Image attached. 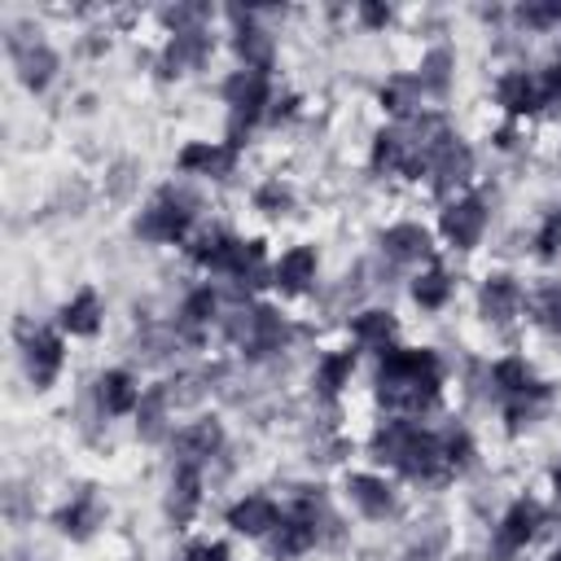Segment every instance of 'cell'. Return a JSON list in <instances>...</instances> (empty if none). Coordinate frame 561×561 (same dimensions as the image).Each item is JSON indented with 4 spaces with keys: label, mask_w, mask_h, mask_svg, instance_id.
<instances>
[{
    "label": "cell",
    "mask_w": 561,
    "mask_h": 561,
    "mask_svg": "<svg viewBox=\"0 0 561 561\" xmlns=\"http://www.w3.org/2000/svg\"><path fill=\"white\" fill-rule=\"evenodd\" d=\"M232 18L241 22V26H237V39H232L237 57L245 61V70L267 75V66H272V57H276V35H272V31H263V26H254V13L232 9Z\"/></svg>",
    "instance_id": "obj_13"
},
{
    "label": "cell",
    "mask_w": 561,
    "mask_h": 561,
    "mask_svg": "<svg viewBox=\"0 0 561 561\" xmlns=\"http://www.w3.org/2000/svg\"><path fill=\"white\" fill-rule=\"evenodd\" d=\"M57 324H61V333H70V337H92V333L101 329V298H96L92 289H79L70 302H61Z\"/></svg>",
    "instance_id": "obj_23"
},
{
    "label": "cell",
    "mask_w": 561,
    "mask_h": 561,
    "mask_svg": "<svg viewBox=\"0 0 561 561\" xmlns=\"http://www.w3.org/2000/svg\"><path fill=\"white\" fill-rule=\"evenodd\" d=\"M175 447V465H188V469H206L219 451H224V425L215 416H202V421H188L175 430L171 438Z\"/></svg>",
    "instance_id": "obj_6"
},
{
    "label": "cell",
    "mask_w": 561,
    "mask_h": 561,
    "mask_svg": "<svg viewBox=\"0 0 561 561\" xmlns=\"http://www.w3.org/2000/svg\"><path fill=\"white\" fill-rule=\"evenodd\" d=\"M206 13H210L206 4H175V9H167L162 18H167L171 31H202V18H206Z\"/></svg>",
    "instance_id": "obj_38"
},
{
    "label": "cell",
    "mask_w": 561,
    "mask_h": 561,
    "mask_svg": "<svg viewBox=\"0 0 561 561\" xmlns=\"http://www.w3.org/2000/svg\"><path fill=\"white\" fill-rule=\"evenodd\" d=\"M443 390V364L430 346H390L377 368V399L399 412H425Z\"/></svg>",
    "instance_id": "obj_1"
},
{
    "label": "cell",
    "mask_w": 561,
    "mask_h": 561,
    "mask_svg": "<svg viewBox=\"0 0 561 561\" xmlns=\"http://www.w3.org/2000/svg\"><path fill=\"white\" fill-rule=\"evenodd\" d=\"M140 394H145V390L136 386V377H131L127 368H110V373L96 377V408H101L105 416H127V412H136Z\"/></svg>",
    "instance_id": "obj_17"
},
{
    "label": "cell",
    "mask_w": 561,
    "mask_h": 561,
    "mask_svg": "<svg viewBox=\"0 0 561 561\" xmlns=\"http://www.w3.org/2000/svg\"><path fill=\"white\" fill-rule=\"evenodd\" d=\"M495 105L504 114H530L543 105V92H539V75L530 70H504L495 79Z\"/></svg>",
    "instance_id": "obj_15"
},
{
    "label": "cell",
    "mask_w": 561,
    "mask_h": 561,
    "mask_svg": "<svg viewBox=\"0 0 561 561\" xmlns=\"http://www.w3.org/2000/svg\"><path fill=\"white\" fill-rule=\"evenodd\" d=\"M180 561H228V548L224 543H193Z\"/></svg>",
    "instance_id": "obj_41"
},
{
    "label": "cell",
    "mask_w": 561,
    "mask_h": 561,
    "mask_svg": "<svg viewBox=\"0 0 561 561\" xmlns=\"http://www.w3.org/2000/svg\"><path fill=\"white\" fill-rule=\"evenodd\" d=\"M416 83H421V92L443 96L447 83H451V48H430L416 66Z\"/></svg>",
    "instance_id": "obj_32"
},
{
    "label": "cell",
    "mask_w": 561,
    "mask_h": 561,
    "mask_svg": "<svg viewBox=\"0 0 561 561\" xmlns=\"http://www.w3.org/2000/svg\"><path fill=\"white\" fill-rule=\"evenodd\" d=\"M517 22L530 26V31H548V26L561 22V0H552V4H522L517 9Z\"/></svg>",
    "instance_id": "obj_37"
},
{
    "label": "cell",
    "mask_w": 561,
    "mask_h": 561,
    "mask_svg": "<svg viewBox=\"0 0 561 561\" xmlns=\"http://www.w3.org/2000/svg\"><path fill=\"white\" fill-rule=\"evenodd\" d=\"M193 206H197V202H193L184 188L167 184V188L140 210V219H136V237L149 241V245L184 241V232H188V224H193Z\"/></svg>",
    "instance_id": "obj_2"
},
{
    "label": "cell",
    "mask_w": 561,
    "mask_h": 561,
    "mask_svg": "<svg viewBox=\"0 0 561 561\" xmlns=\"http://www.w3.org/2000/svg\"><path fill=\"white\" fill-rule=\"evenodd\" d=\"M237 167V145L232 140H193L180 149V171L188 175H206V180H224Z\"/></svg>",
    "instance_id": "obj_9"
},
{
    "label": "cell",
    "mask_w": 561,
    "mask_h": 561,
    "mask_svg": "<svg viewBox=\"0 0 561 561\" xmlns=\"http://www.w3.org/2000/svg\"><path fill=\"white\" fill-rule=\"evenodd\" d=\"M491 386L500 390V399H517V394H530V390L543 386V381H535V373H530V364H526L522 355H504V359H495V368H491Z\"/></svg>",
    "instance_id": "obj_26"
},
{
    "label": "cell",
    "mask_w": 561,
    "mask_h": 561,
    "mask_svg": "<svg viewBox=\"0 0 561 561\" xmlns=\"http://www.w3.org/2000/svg\"><path fill=\"white\" fill-rule=\"evenodd\" d=\"M105 522V504H101V495L88 486V491H79L70 504H61L57 508V530L61 535H70V539H88L96 526Z\"/></svg>",
    "instance_id": "obj_21"
},
{
    "label": "cell",
    "mask_w": 561,
    "mask_h": 561,
    "mask_svg": "<svg viewBox=\"0 0 561 561\" xmlns=\"http://www.w3.org/2000/svg\"><path fill=\"white\" fill-rule=\"evenodd\" d=\"M438 228L447 237V245L456 250H473L486 232V202L482 197H451L438 215Z\"/></svg>",
    "instance_id": "obj_7"
},
{
    "label": "cell",
    "mask_w": 561,
    "mask_h": 561,
    "mask_svg": "<svg viewBox=\"0 0 561 561\" xmlns=\"http://www.w3.org/2000/svg\"><path fill=\"white\" fill-rule=\"evenodd\" d=\"M381 254L390 259V263H421L425 254H430V232L421 228V224H390L386 232H381Z\"/></svg>",
    "instance_id": "obj_22"
},
{
    "label": "cell",
    "mask_w": 561,
    "mask_h": 561,
    "mask_svg": "<svg viewBox=\"0 0 561 561\" xmlns=\"http://www.w3.org/2000/svg\"><path fill=\"white\" fill-rule=\"evenodd\" d=\"M495 145H500V149H513V127H504V131H495Z\"/></svg>",
    "instance_id": "obj_43"
},
{
    "label": "cell",
    "mask_w": 561,
    "mask_h": 561,
    "mask_svg": "<svg viewBox=\"0 0 561 561\" xmlns=\"http://www.w3.org/2000/svg\"><path fill=\"white\" fill-rule=\"evenodd\" d=\"M210 57V35L206 31H175L162 48V75H188Z\"/></svg>",
    "instance_id": "obj_19"
},
{
    "label": "cell",
    "mask_w": 561,
    "mask_h": 561,
    "mask_svg": "<svg viewBox=\"0 0 561 561\" xmlns=\"http://www.w3.org/2000/svg\"><path fill=\"white\" fill-rule=\"evenodd\" d=\"M346 495H351L355 513L368 517V522H386V517L394 513V491H390V482L377 478V473H351V478H346Z\"/></svg>",
    "instance_id": "obj_14"
},
{
    "label": "cell",
    "mask_w": 561,
    "mask_h": 561,
    "mask_svg": "<svg viewBox=\"0 0 561 561\" xmlns=\"http://www.w3.org/2000/svg\"><path fill=\"white\" fill-rule=\"evenodd\" d=\"M9 53H13V66H18V79L35 92H44L57 75V53L39 39V35H9Z\"/></svg>",
    "instance_id": "obj_8"
},
{
    "label": "cell",
    "mask_w": 561,
    "mask_h": 561,
    "mask_svg": "<svg viewBox=\"0 0 561 561\" xmlns=\"http://www.w3.org/2000/svg\"><path fill=\"white\" fill-rule=\"evenodd\" d=\"M535 320L552 333H561V285H543L535 294Z\"/></svg>",
    "instance_id": "obj_36"
},
{
    "label": "cell",
    "mask_w": 561,
    "mask_h": 561,
    "mask_svg": "<svg viewBox=\"0 0 561 561\" xmlns=\"http://www.w3.org/2000/svg\"><path fill=\"white\" fill-rule=\"evenodd\" d=\"M276 522H280V508H276L272 495H241V500L228 508V526H232L237 535H250V539L276 530Z\"/></svg>",
    "instance_id": "obj_18"
},
{
    "label": "cell",
    "mask_w": 561,
    "mask_h": 561,
    "mask_svg": "<svg viewBox=\"0 0 561 561\" xmlns=\"http://www.w3.org/2000/svg\"><path fill=\"white\" fill-rule=\"evenodd\" d=\"M412 298L425 307V311H434V307H443L447 298H451V276L443 272V267H425L416 280H412Z\"/></svg>",
    "instance_id": "obj_33"
},
{
    "label": "cell",
    "mask_w": 561,
    "mask_h": 561,
    "mask_svg": "<svg viewBox=\"0 0 561 561\" xmlns=\"http://www.w3.org/2000/svg\"><path fill=\"white\" fill-rule=\"evenodd\" d=\"M557 105H561V96H557Z\"/></svg>",
    "instance_id": "obj_46"
},
{
    "label": "cell",
    "mask_w": 561,
    "mask_h": 561,
    "mask_svg": "<svg viewBox=\"0 0 561 561\" xmlns=\"http://www.w3.org/2000/svg\"><path fill=\"white\" fill-rule=\"evenodd\" d=\"M22 359H26L31 386H35V390H48V386L57 381L61 364H66V346H61L57 333H48V329H26V324H22Z\"/></svg>",
    "instance_id": "obj_5"
},
{
    "label": "cell",
    "mask_w": 561,
    "mask_h": 561,
    "mask_svg": "<svg viewBox=\"0 0 561 561\" xmlns=\"http://www.w3.org/2000/svg\"><path fill=\"white\" fill-rule=\"evenodd\" d=\"M548 399V386H535L530 394H517V399H504V421H508V430L517 434V430H526L535 416H539V403Z\"/></svg>",
    "instance_id": "obj_35"
},
{
    "label": "cell",
    "mask_w": 561,
    "mask_h": 561,
    "mask_svg": "<svg viewBox=\"0 0 561 561\" xmlns=\"http://www.w3.org/2000/svg\"><path fill=\"white\" fill-rule=\"evenodd\" d=\"M394 316L390 311H381V307H368V311H359L355 320H351V333H355V346L359 351H390V342H394Z\"/></svg>",
    "instance_id": "obj_25"
},
{
    "label": "cell",
    "mask_w": 561,
    "mask_h": 561,
    "mask_svg": "<svg viewBox=\"0 0 561 561\" xmlns=\"http://www.w3.org/2000/svg\"><path fill=\"white\" fill-rule=\"evenodd\" d=\"M171 408H175L171 386H149L136 403V434L145 443H162L171 434Z\"/></svg>",
    "instance_id": "obj_16"
},
{
    "label": "cell",
    "mask_w": 561,
    "mask_h": 561,
    "mask_svg": "<svg viewBox=\"0 0 561 561\" xmlns=\"http://www.w3.org/2000/svg\"><path fill=\"white\" fill-rule=\"evenodd\" d=\"M359 22L364 26H386L390 22V9L386 4H359Z\"/></svg>",
    "instance_id": "obj_42"
},
{
    "label": "cell",
    "mask_w": 561,
    "mask_h": 561,
    "mask_svg": "<svg viewBox=\"0 0 561 561\" xmlns=\"http://www.w3.org/2000/svg\"><path fill=\"white\" fill-rule=\"evenodd\" d=\"M215 316H219V289H215V285H197V289L180 302V316H175V320H180L184 333H197V329H206Z\"/></svg>",
    "instance_id": "obj_29"
},
{
    "label": "cell",
    "mask_w": 561,
    "mask_h": 561,
    "mask_svg": "<svg viewBox=\"0 0 561 561\" xmlns=\"http://www.w3.org/2000/svg\"><path fill=\"white\" fill-rule=\"evenodd\" d=\"M438 443H443V465H447V473H460V469L473 465V438H469V430L447 425V430L438 434Z\"/></svg>",
    "instance_id": "obj_34"
},
{
    "label": "cell",
    "mask_w": 561,
    "mask_h": 561,
    "mask_svg": "<svg viewBox=\"0 0 561 561\" xmlns=\"http://www.w3.org/2000/svg\"><path fill=\"white\" fill-rule=\"evenodd\" d=\"M522 302H526V294L513 276H486L478 289V311L486 324H513L522 316Z\"/></svg>",
    "instance_id": "obj_11"
},
{
    "label": "cell",
    "mask_w": 561,
    "mask_h": 561,
    "mask_svg": "<svg viewBox=\"0 0 561 561\" xmlns=\"http://www.w3.org/2000/svg\"><path fill=\"white\" fill-rule=\"evenodd\" d=\"M408 167H412V158H408L403 131H399V123H394V127H386V131L373 140V171L394 175V171H408Z\"/></svg>",
    "instance_id": "obj_31"
},
{
    "label": "cell",
    "mask_w": 561,
    "mask_h": 561,
    "mask_svg": "<svg viewBox=\"0 0 561 561\" xmlns=\"http://www.w3.org/2000/svg\"><path fill=\"white\" fill-rule=\"evenodd\" d=\"M548 561H561V548H557V552H552V557H548Z\"/></svg>",
    "instance_id": "obj_45"
},
{
    "label": "cell",
    "mask_w": 561,
    "mask_h": 561,
    "mask_svg": "<svg viewBox=\"0 0 561 561\" xmlns=\"http://www.w3.org/2000/svg\"><path fill=\"white\" fill-rule=\"evenodd\" d=\"M254 206L267 210V215H280V210H289V188H285L280 180H267V184L254 193Z\"/></svg>",
    "instance_id": "obj_39"
},
{
    "label": "cell",
    "mask_w": 561,
    "mask_h": 561,
    "mask_svg": "<svg viewBox=\"0 0 561 561\" xmlns=\"http://www.w3.org/2000/svg\"><path fill=\"white\" fill-rule=\"evenodd\" d=\"M539 526H543V508H539L535 500H513V504L504 508L495 535H491L486 557H491V561H513V557L539 535Z\"/></svg>",
    "instance_id": "obj_4"
},
{
    "label": "cell",
    "mask_w": 561,
    "mask_h": 561,
    "mask_svg": "<svg viewBox=\"0 0 561 561\" xmlns=\"http://www.w3.org/2000/svg\"><path fill=\"white\" fill-rule=\"evenodd\" d=\"M316 250L311 245H294V250H285L276 263H272V285L280 289V294H302V289H311V280H316Z\"/></svg>",
    "instance_id": "obj_20"
},
{
    "label": "cell",
    "mask_w": 561,
    "mask_h": 561,
    "mask_svg": "<svg viewBox=\"0 0 561 561\" xmlns=\"http://www.w3.org/2000/svg\"><path fill=\"white\" fill-rule=\"evenodd\" d=\"M412 434H416V425L412 421H381L377 425V434H373V460H381V465H390V469H399V460H403V451H408V443H412Z\"/></svg>",
    "instance_id": "obj_27"
},
{
    "label": "cell",
    "mask_w": 561,
    "mask_h": 561,
    "mask_svg": "<svg viewBox=\"0 0 561 561\" xmlns=\"http://www.w3.org/2000/svg\"><path fill=\"white\" fill-rule=\"evenodd\" d=\"M535 250H539L543 259H552V254L561 250V210H552V215L543 219V228L535 232Z\"/></svg>",
    "instance_id": "obj_40"
},
{
    "label": "cell",
    "mask_w": 561,
    "mask_h": 561,
    "mask_svg": "<svg viewBox=\"0 0 561 561\" xmlns=\"http://www.w3.org/2000/svg\"><path fill=\"white\" fill-rule=\"evenodd\" d=\"M285 346H289V320H285L280 311H272V307H254L250 333H245L241 351H245L250 359H267V355H280Z\"/></svg>",
    "instance_id": "obj_12"
},
{
    "label": "cell",
    "mask_w": 561,
    "mask_h": 561,
    "mask_svg": "<svg viewBox=\"0 0 561 561\" xmlns=\"http://www.w3.org/2000/svg\"><path fill=\"white\" fill-rule=\"evenodd\" d=\"M552 486H557V495H561V460L552 465Z\"/></svg>",
    "instance_id": "obj_44"
},
{
    "label": "cell",
    "mask_w": 561,
    "mask_h": 561,
    "mask_svg": "<svg viewBox=\"0 0 561 561\" xmlns=\"http://www.w3.org/2000/svg\"><path fill=\"white\" fill-rule=\"evenodd\" d=\"M421 96H425V92H421L416 75H394V79H386V88H381V110L403 123V118L421 114Z\"/></svg>",
    "instance_id": "obj_28"
},
{
    "label": "cell",
    "mask_w": 561,
    "mask_h": 561,
    "mask_svg": "<svg viewBox=\"0 0 561 561\" xmlns=\"http://www.w3.org/2000/svg\"><path fill=\"white\" fill-rule=\"evenodd\" d=\"M224 105H228V114H232V145H237V136H241V127H250L267 105H272V88H267V75H259V70H232L228 79H224Z\"/></svg>",
    "instance_id": "obj_3"
},
{
    "label": "cell",
    "mask_w": 561,
    "mask_h": 561,
    "mask_svg": "<svg viewBox=\"0 0 561 561\" xmlns=\"http://www.w3.org/2000/svg\"><path fill=\"white\" fill-rule=\"evenodd\" d=\"M425 175H430L434 193H451V188H460V184L473 175V149H469L460 136H451V140L430 158Z\"/></svg>",
    "instance_id": "obj_10"
},
{
    "label": "cell",
    "mask_w": 561,
    "mask_h": 561,
    "mask_svg": "<svg viewBox=\"0 0 561 561\" xmlns=\"http://www.w3.org/2000/svg\"><path fill=\"white\" fill-rule=\"evenodd\" d=\"M351 373H355V351H329V355H320V364H316V390H320L324 399H333V394L351 381Z\"/></svg>",
    "instance_id": "obj_30"
},
{
    "label": "cell",
    "mask_w": 561,
    "mask_h": 561,
    "mask_svg": "<svg viewBox=\"0 0 561 561\" xmlns=\"http://www.w3.org/2000/svg\"><path fill=\"white\" fill-rule=\"evenodd\" d=\"M202 504V469H188V465H175L171 473V495H167V513L175 526H184Z\"/></svg>",
    "instance_id": "obj_24"
}]
</instances>
